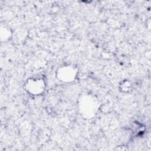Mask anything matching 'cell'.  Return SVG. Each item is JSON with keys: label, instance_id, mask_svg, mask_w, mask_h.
<instances>
[{"label": "cell", "instance_id": "1", "mask_svg": "<svg viewBox=\"0 0 151 151\" xmlns=\"http://www.w3.org/2000/svg\"><path fill=\"white\" fill-rule=\"evenodd\" d=\"M78 108L83 117L91 118L96 114L98 110L99 102L94 96L91 94H86L79 99Z\"/></svg>", "mask_w": 151, "mask_h": 151}, {"label": "cell", "instance_id": "2", "mask_svg": "<svg viewBox=\"0 0 151 151\" xmlns=\"http://www.w3.org/2000/svg\"><path fill=\"white\" fill-rule=\"evenodd\" d=\"M78 73L76 66L70 64L60 67L56 72L57 78L63 83H71L75 80Z\"/></svg>", "mask_w": 151, "mask_h": 151}, {"label": "cell", "instance_id": "3", "mask_svg": "<svg viewBox=\"0 0 151 151\" xmlns=\"http://www.w3.org/2000/svg\"><path fill=\"white\" fill-rule=\"evenodd\" d=\"M45 86V82L42 78L31 77L26 81L24 88L31 94L40 95L44 91Z\"/></svg>", "mask_w": 151, "mask_h": 151}, {"label": "cell", "instance_id": "4", "mask_svg": "<svg viewBox=\"0 0 151 151\" xmlns=\"http://www.w3.org/2000/svg\"><path fill=\"white\" fill-rule=\"evenodd\" d=\"M11 32L9 28L6 27H2L1 29V40L2 42L8 41L11 37Z\"/></svg>", "mask_w": 151, "mask_h": 151}, {"label": "cell", "instance_id": "5", "mask_svg": "<svg viewBox=\"0 0 151 151\" xmlns=\"http://www.w3.org/2000/svg\"><path fill=\"white\" fill-rule=\"evenodd\" d=\"M131 84L129 81L126 80L122 82V84H120V89L123 92H128L130 90Z\"/></svg>", "mask_w": 151, "mask_h": 151}]
</instances>
